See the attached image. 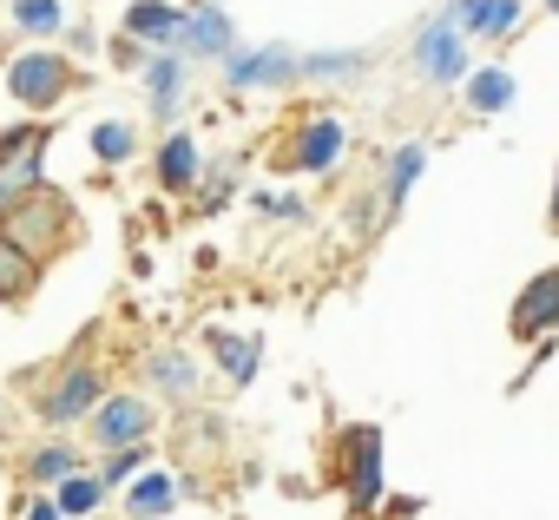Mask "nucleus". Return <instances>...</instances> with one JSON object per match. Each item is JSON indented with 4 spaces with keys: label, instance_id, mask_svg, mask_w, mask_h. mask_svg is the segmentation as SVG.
<instances>
[{
    "label": "nucleus",
    "instance_id": "nucleus-20",
    "mask_svg": "<svg viewBox=\"0 0 559 520\" xmlns=\"http://www.w3.org/2000/svg\"><path fill=\"white\" fill-rule=\"evenodd\" d=\"M152 382H158V389H171V395H191V389H198V376H191V363H185V356H158V363H152Z\"/></svg>",
    "mask_w": 559,
    "mask_h": 520
},
{
    "label": "nucleus",
    "instance_id": "nucleus-14",
    "mask_svg": "<svg viewBox=\"0 0 559 520\" xmlns=\"http://www.w3.org/2000/svg\"><path fill=\"white\" fill-rule=\"evenodd\" d=\"M27 284H34V250H21L8 231H0V304L21 297Z\"/></svg>",
    "mask_w": 559,
    "mask_h": 520
},
{
    "label": "nucleus",
    "instance_id": "nucleus-28",
    "mask_svg": "<svg viewBox=\"0 0 559 520\" xmlns=\"http://www.w3.org/2000/svg\"><path fill=\"white\" fill-rule=\"evenodd\" d=\"M552 224H559V185H552Z\"/></svg>",
    "mask_w": 559,
    "mask_h": 520
},
{
    "label": "nucleus",
    "instance_id": "nucleus-27",
    "mask_svg": "<svg viewBox=\"0 0 559 520\" xmlns=\"http://www.w3.org/2000/svg\"><path fill=\"white\" fill-rule=\"evenodd\" d=\"M27 520H60V507H34V513H27Z\"/></svg>",
    "mask_w": 559,
    "mask_h": 520
},
{
    "label": "nucleus",
    "instance_id": "nucleus-5",
    "mask_svg": "<svg viewBox=\"0 0 559 520\" xmlns=\"http://www.w3.org/2000/svg\"><path fill=\"white\" fill-rule=\"evenodd\" d=\"M415 67H421L428 80H461V73H467V54H461V27H454V14L435 21V27L415 40Z\"/></svg>",
    "mask_w": 559,
    "mask_h": 520
},
{
    "label": "nucleus",
    "instance_id": "nucleus-16",
    "mask_svg": "<svg viewBox=\"0 0 559 520\" xmlns=\"http://www.w3.org/2000/svg\"><path fill=\"white\" fill-rule=\"evenodd\" d=\"M158 178H165L171 191H185V185L198 178V145H191V139H165V152H158Z\"/></svg>",
    "mask_w": 559,
    "mask_h": 520
},
{
    "label": "nucleus",
    "instance_id": "nucleus-15",
    "mask_svg": "<svg viewBox=\"0 0 559 520\" xmlns=\"http://www.w3.org/2000/svg\"><path fill=\"white\" fill-rule=\"evenodd\" d=\"M467 99H474L480 113H500V106H513V73H500V67H480V73L467 80Z\"/></svg>",
    "mask_w": 559,
    "mask_h": 520
},
{
    "label": "nucleus",
    "instance_id": "nucleus-19",
    "mask_svg": "<svg viewBox=\"0 0 559 520\" xmlns=\"http://www.w3.org/2000/svg\"><path fill=\"white\" fill-rule=\"evenodd\" d=\"M290 73V60L284 54H257V60H230V80L237 86H250V80H284Z\"/></svg>",
    "mask_w": 559,
    "mask_h": 520
},
{
    "label": "nucleus",
    "instance_id": "nucleus-3",
    "mask_svg": "<svg viewBox=\"0 0 559 520\" xmlns=\"http://www.w3.org/2000/svg\"><path fill=\"white\" fill-rule=\"evenodd\" d=\"M382 500V435L376 428H356L349 435V507L369 513Z\"/></svg>",
    "mask_w": 559,
    "mask_h": 520
},
{
    "label": "nucleus",
    "instance_id": "nucleus-23",
    "mask_svg": "<svg viewBox=\"0 0 559 520\" xmlns=\"http://www.w3.org/2000/svg\"><path fill=\"white\" fill-rule=\"evenodd\" d=\"M93 152L99 158H126L132 152V126H93Z\"/></svg>",
    "mask_w": 559,
    "mask_h": 520
},
{
    "label": "nucleus",
    "instance_id": "nucleus-26",
    "mask_svg": "<svg viewBox=\"0 0 559 520\" xmlns=\"http://www.w3.org/2000/svg\"><path fill=\"white\" fill-rule=\"evenodd\" d=\"M132 468H139V441H126V448H119V454L106 461V487H112V481H126Z\"/></svg>",
    "mask_w": 559,
    "mask_h": 520
},
{
    "label": "nucleus",
    "instance_id": "nucleus-7",
    "mask_svg": "<svg viewBox=\"0 0 559 520\" xmlns=\"http://www.w3.org/2000/svg\"><path fill=\"white\" fill-rule=\"evenodd\" d=\"M513 330H520V336H533V330H559V271H546V277L526 284V297L513 304Z\"/></svg>",
    "mask_w": 559,
    "mask_h": 520
},
{
    "label": "nucleus",
    "instance_id": "nucleus-4",
    "mask_svg": "<svg viewBox=\"0 0 559 520\" xmlns=\"http://www.w3.org/2000/svg\"><path fill=\"white\" fill-rule=\"evenodd\" d=\"M152 428V409L132 402V395H112V402H93V441L99 448H126V441H145Z\"/></svg>",
    "mask_w": 559,
    "mask_h": 520
},
{
    "label": "nucleus",
    "instance_id": "nucleus-1",
    "mask_svg": "<svg viewBox=\"0 0 559 520\" xmlns=\"http://www.w3.org/2000/svg\"><path fill=\"white\" fill-rule=\"evenodd\" d=\"M0 217H8V237L21 244V250H47L53 237H60V224H67V198L60 191H40V185H27L8 211H0Z\"/></svg>",
    "mask_w": 559,
    "mask_h": 520
},
{
    "label": "nucleus",
    "instance_id": "nucleus-12",
    "mask_svg": "<svg viewBox=\"0 0 559 520\" xmlns=\"http://www.w3.org/2000/svg\"><path fill=\"white\" fill-rule=\"evenodd\" d=\"M178 40H185L191 54H224V47H230V21H224L217 8H198V14L178 27Z\"/></svg>",
    "mask_w": 559,
    "mask_h": 520
},
{
    "label": "nucleus",
    "instance_id": "nucleus-17",
    "mask_svg": "<svg viewBox=\"0 0 559 520\" xmlns=\"http://www.w3.org/2000/svg\"><path fill=\"white\" fill-rule=\"evenodd\" d=\"M171 500H178V481H171V474H145V481L132 487V513H139V520H152V513H165Z\"/></svg>",
    "mask_w": 559,
    "mask_h": 520
},
{
    "label": "nucleus",
    "instance_id": "nucleus-29",
    "mask_svg": "<svg viewBox=\"0 0 559 520\" xmlns=\"http://www.w3.org/2000/svg\"><path fill=\"white\" fill-rule=\"evenodd\" d=\"M546 8H552V14H559V0H546Z\"/></svg>",
    "mask_w": 559,
    "mask_h": 520
},
{
    "label": "nucleus",
    "instance_id": "nucleus-11",
    "mask_svg": "<svg viewBox=\"0 0 559 520\" xmlns=\"http://www.w3.org/2000/svg\"><path fill=\"white\" fill-rule=\"evenodd\" d=\"M93 402H99V376H93V369H73V376H67V382L53 389L47 415H53V422H73V415H86Z\"/></svg>",
    "mask_w": 559,
    "mask_h": 520
},
{
    "label": "nucleus",
    "instance_id": "nucleus-6",
    "mask_svg": "<svg viewBox=\"0 0 559 520\" xmlns=\"http://www.w3.org/2000/svg\"><path fill=\"white\" fill-rule=\"evenodd\" d=\"M27 185H40V132H14L0 145V211H8Z\"/></svg>",
    "mask_w": 559,
    "mask_h": 520
},
{
    "label": "nucleus",
    "instance_id": "nucleus-24",
    "mask_svg": "<svg viewBox=\"0 0 559 520\" xmlns=\"http://www.w3.org/2000/svg\"><path fill=\"white\" fill-rule=\"evenodd\" d=\"M73 474V448H47L34 454V481H67Z\"/></svg>",
    "mask_w": 559,
    "mask_h": 520
},
{
    "label": "nucleus",
    "instance_id": "nucleus-9",
    "mask_svg": "<svg viewBox=\"0 0 559 520\" xmlns=\"http://www.w3.org/2000/svg\"><path fill=\"white\" fill-rule=\"evenodd\" d=\"M513 21H520V0H461V8H454V27L461 34H480V40L507 34Z\"/></svg>",
    "mask_w": 559,
    "mask_h": 520
},
{
    "label": "nucleus",
    "instance_id": "nucleus-22",
    "mask_svg": "<svg viewBox=\"0 0 559 520\" xmlns=\"http://www.w3.org/2000/svg\"><path fill=\"white\" fill-rule=\"evenodd\" d=\"M99 507V481H60V513H93Z\"/></svg>",
    "mask_w": 559,
    "mask_h": 520
},
{
    "label": "nucleus",
    "instance_id": "nucleus-10",
    "mask_svg": "<svg viewBox=\"0 0 559 520\" xmlns=\"http://www.w3.org/2000/svg\"><path fill=\"white\" fill-rule=\"evenodd\" d=\"M178 27H185V14L165 8V0H132V14H126V34H139V40H178Z\"/></svg>",
    "mask_w": 559,
    "mask_h": 520
},
{
    "label": "nucleus",
    "instance_id": "nucleus-25",
    "mask_svg": "<svg viewBox=\"0 0 559 520\" xmlns=\"http://www.w3.org/2000/svg\"><path fill=\"white\" fill-rule=\"evenodd\" d=\"M145 80H152V93H158V99H171V93H178V60H152V73H145Z\"/></svg>",
    "mask_w": 559,
    "mask_h": 520
},
{
    "label": "nucleus",
    "instance_id": "nucleus-8",
    "mask_svg": "<svg viewBox=\"0 0 559 520\" xmlns=\"http://www.w3.org/2000/svg\"><path fill=\"white\" fill-rule=\"evenodd\" d=\"M336 152H343V126H336V119H310V126L297 132V145H290V165H304V172H330Z\"/></svg>",
    "mask_w": 559,
    "mask_h": 520
},
{
    "label": "nucleus",
    "instance_id": "nucleus-18",
    "mask_svg": "<svg viewBox=\"0 0 559 520\" xmlns=\"http://www.w3.org/2000/svg\"><path fill=\"white\" fill-rule=\"evenodd\" d=\"M14 21H21L27 34H60L67 8H60V0H21V8H14Z\"/></svg>",
    "mask_w": 559,
    "mask_h": 520
},
{
    "label": "nucleus",
    "instance_id": "nucleus-21",
    "mask_svg": "<svg viewBox=\"0 0 559 520\" xmlns=\"http://www.w3.org/2000/svg\"><path fill=\"white\" fill-rule=\"evenodd\" d=\"M421 158H428L421 145H402V152H395V172H389V198H395V204L408 198V185H415V172H421Z\"/></svg>",
    "mask_w": 559,
    "mask_h": 520
},
{
    "label": "nucleus",
    "instance_id": "nucleus-2",
    "mask_svg": "<svg viewBox=\"0 0 559 520\" xmlns=\"http://www.w3.org/2000/svg\"><path fill=\"white\" fill-rule=\"evenodd\" d=\"M8 93H14L21 106H53V99L67 93V60H60V54H21V60L8 67Z\"/></svg>",
    "mask_w": 559,
    "mask_h": 520
},
{
    "label": "nucleus",
    "instance_id": "nucleus-13",
    "mask_svg": "<svg viewBox=\"0 0 559 520\" xmlns=\"http://www.w3.org/2000/svg\"><path fill=\"white\" fill-rule=\"evenodd\" d=\"M211 356H217V369H224L230 382H250V376H257V343H250V336L211 330Z\"/></svg>",
    "mask_w": 559,
    "mask_h": 520
}]
</instances>
